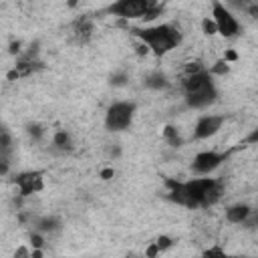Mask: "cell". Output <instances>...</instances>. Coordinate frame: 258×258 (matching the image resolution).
<instances>
[{
  "instance_id": "obj_18",
  "label": "cell",
  "mask_w": 258,
  "mask_h": 258,
  "mask_svg": "<svg viewBox=\"0 0 258 258\" xmlns=\"http://www.w3.org/2000/svg\"><path fill=\"white\" fill-rule=\"evenodd\" d=\"M200 258H234V256H230V254H228L224 248H220V246H210L208 250L202 252Z\"/></svg>"
},
{
  "instance_id": "obj_19",
  "label": "cell",
  "mask_w": 258,
  "mask_h": 258,
  "mask_svg": "<svg viewBox=\"0 0 258 258\" xmlns=\"http://www.w3.org/2000/svg\"><path fill=\"white\" fill-rule=\"evenodd\" d=\"M153 244L157 246V250H159V252H165V250H169V248L173 246V240H171L169 236H159Z\"/></svg>"
},
{
  "instance_id": "obj_8",
  "label": "cell",
  "mask_w": 258,
  "mask_h": 258,
  "mask_svg": "<svg viewBox=\"0 0 258 258\" xmlns=\"http://www.w3.org/2000/svg\"><path fill=\"white\" fill-rule=\"evenodd\" d=\"M14 185L18 187L20 196H32L38 194L44 187V171L38 169H30V171H20L18 175H14Z\"/></svg>"
},
{
  "instance_id": "obj_1",
  "label": "cell",
  "mask_w": 258,
  "mask_h": 258,
  "mask_svg": "<svg viewBox=\"0 0 258 258\" xmlns=\"http://www.w3.org/2000/svg\"><path fill=\"white\" fill-rule=\"evenodd\" d=\"M167 198L183 208H210L224 198V185L216 177H191L187 181L167 179Z\"/></svg>"
},
{
  "instance_id": "obj_9",
  "label": "cell",
  "mask_w": 258,
  "mask_h": 258,
  "mask_svg": "<svg viewBox=\"0 0 258 258\" xmlns=\"http://www.w3.org/2000/svg\"><path fill=\"white\" fill-rule=\"evenodd\" d=\"M222 125H224V115H202V117L196 121V125H194L191 137H194L196 141H200V139H210V137H214V135L222 129Z\"/></svg>"
},
{
  "instance_id": "obj_17",
  "label": "cell",
  "mask_w": 258,
  "mask_h": 258,
  "mask_svg": "<svg viewBox=\"0 0 258 258\" xmlns=\"http://www.w3.org/2000/svg\"><path fill=\"white\" fill-rule=\"evenodd\" d=\"M26 133H28V137H30L32 141H40V139L44 137L46 129H44V125H40V123H28V125H26Z\"/></svg>"
},
{
  "instance_id": "obj_27",
  "label": "cell",
  "mask_w": 258,
  "mask_h": 258,
  "mask_svg": "<svg viewBox=\"0 0 258 258\" xmlns=\"http://www.w3.org/2000/svg\"><path fill=\"white\" fill-rule=\"evenodd\" d=\"M101 175H103V179H109V177L113 175V169H105V171H103Z\"/></svg>"
},
{
  "instance_id": "obj_15",
  "label": "cell",
  "mask_w": 258,
  "mask_h": 258,
  "mask_svg": "<svg viewBox=\"0 0 258 258\" xmlns=\"http://www.w3.org/2000/svg\"><path fill=\"white\" fill-rule=\"evenodd\" d=\"M163 137H165V141H167L171 147H181V143H183L181 135L177 133V127H173V125H167V127L163 129Z\"/></svg>"
},
{
  "instance_id": "obj_20",
  "label": "cell",
  "mask_w": 258,
  "mask_h": 258,
  "mask_svg": "<svg viewBox=\"0 0 258 258\" xmlns=\"http://www.w3.org/2000/svg\"><path fill=\"white\" fill-rule=\"evenodd\" d=\"M30 246H32V250H42V248H44V236L38 234V232H32V236H30Z\"/></svg>"
},
{
  "instance_id": "obj_13",
  "label": "cell",
  "mask_w": 258,
  "mask_h": 258,
  "mask_svg": "<svg viewBox=\"0 0 258 258\" xmlns=\"http://www.w3.org/2000/svg\"><path fill=\"white\" fill-rule=\"evenodd\" d=\"M143 85H145L147 89H151V91H163V89L169 87V79H167V75L161 73V71H151V73L145 75Z\"/></svg>"
},
{
  "instance_id": "obj_4",
  "label": "cell",
  "mask_w": 258,
  "mask_h": 258,
  "mask_svg": "<svg viewBox=\"0 0 258 258\" xmlns=\"http://www.w3.org/2000/svg\"><path fill=\"white\" fill-rule=\"evenodd\" d=\"M107 12L123 20H131V18L153 20L163 12V6L153 0H117L107 6Z\"/></svg>"
},
{
  "instance_id": "obj_10",
  "label": "cell",
  "mask_w": 258,
  "mask_h": 258,
  "mask_svg": "<svg viewBox=\"0 0 258 258\" xmlns=\"http://www.w3.org/2000/svg\"><path fill=\"white\" fill-rule=\"evenodd\" d=\"M73 36H75V40H77L79 44L89 42L91 36H93V20L87 18V16L77 18V20L73 22Z\"/></svg>"
},
{
  "instance_id": "obj_14",
  "label": "cell",
  "mask_w": 258,
  "mask_h": 258,
  "mask_svg": "<svg viewBox=\"0 0 258 258\" xmlns=\"http://www.w3.org/2000/svg\"><path fill=\"white\" fill-rule=\"evenodd\" d=\"M52 145L56 149H60V151H71L73 149V137H71V133L64 131V129H58L52 135Z\"/></svg>"
},
{
  "instance_id": "obj_2",
  "label": "cell",
  "mask_w": 258,
  "mask_h": 258,
  "mask_svg": "<svg viewBox=\"0 0 258 258\" xmlns=\"http://www.w3.org/2000/svg\"><path fill=\"white\" fill-rule=\"evenodd\" d=\"M183 89V101L187 109H206L218 101V87L212 79V75L206 71L185 75L181 81Z\"/></svg>"
},
{
  "instance_id": "obj_22",
  "label": "cell",
  "mask_w": 258,
  "mask_h": 258,
  "mask_svg": "<svg viewBox=\"0 0 258 258\" xmlns=\"http://www.w3.org/2000/svg\"><path fill=\"white\" fill-rule=\"evenodd\" d=\"M125 83H127V75H125L123 71H121V73H115V75L111 77V85H113V87H123Z\"/></svg>"
},
{
  "instance_id": "obj_12",
  "label": "cell",
  "mask_w": 258,
  "mask_h": 258,
  "mask_svg": "<svg viewBox=\"0 0 258 258\" xmlns=\"http://www.w3.org/2000/svg\"><path fill=\"white\" fill-rule=\"evenodd\" d=\"M32 226H34V232L46 236V234L58 232L60 226H62V222H60L56 216H42V218H36V220L32 222Z\"/></svg>"
},
{
  "instance_id": "obj_24",
  "label": "cell",
  "mask_w": 258,
  "mask_h": 258,
  "mask_svg": "<svg viewBox=\"0 0 258 258\" xmlns=\"http://www.w3.org/2000/svg\"><path fill=\"white\" fill-rule=\"evenodd\" d=\"M10 171V161L8 157H0V175H6Z\"/></svg>"
},
{
  "instance_id": "obj_26",
  "label": "cell",
  "mask_w": 258,
  "mask_h": 258,
  "mask_svg": "<svg viewBox=\"0 0 258 258\" xmlns=\"http://www.w3.org/2000/svg\"><path fill=\"white\" fill-rule=\"evenodd\" d=\"M157 254H159V250H157V246H155V244H151V246L145 250V256H147V258H155Z\"/></svg>"
},
{
  "instance_id": "obj_21",
  "label": "cell",
  "mask_w": 258,
  "mask_h": 258,
  "mask_svg": "<svg viewBox=\"0 0 258 258\" xmlns=\"http://www.w3.org/2000/svg\"><path fill=\"white\" fill-rule=\"evenodd\" d=\"M208 73H210V75H226V73H228V62H226V60H218L214 67H210Z\"/></svg>"
},
{
  "instance_id": "obj_25",
  "label": "cell",
  "mask_w": 258,
  "mask_h": 258,
  "mask_svg": "<svg viewBox=\"0 0 258 258\" xmlns=\"http://www.w3.org/2000/svg\"><path fill=\"white\" fill-rule=\"evenodd\" d=\"M14 258H30V252L26 246H20L16 252H14Z\"/></svg>"
},
{
  "instance_id": "obj_28",
  "label": "cell",
  "mask_w": 258,
  "mask_h": 258,
  "mask_svg": "<svg viewBox=\"0 0 258 258\" xmlns=\"http://www.w3.org/2000/svg\"><path fill=\"white\" fill-rule=\"evenodd\" d=\"M127 258H129V256H127Z\"/></svg>"
},
{
  "instance_id": "obj_3",
  "label": "cell",
  "mask_w": 258,
  "mask_h": 258,
  "mask_svg": "<svg viewBox=\"0 0 258 258\" xmlns=\"http://www.w3.org/2000/svg\"><path fill=\"white\" fill-rule=\"evenodd\" d=\"M131 32L155 56H165L167 52L177 48L183 40L179 28L173 24H155V26H145V28H131Z\"/></svg>"
},
{
  "instance_id": "obj_11",
  "label": "cell",
  "mask_w": 258,
  "mask_h": 258,
  "mask_svg": "<svg viewBox=\"0 0 258 258\" xmlns=\"http://www.w3.org/2000/svg\"><path fill=\"white\" fill-rule=\"evenodd\" d=\"M252 216V208L248 204H234L226 210V220L230 224H246Z\"/></svg>"
},
{
  "instance_id": "obj_7",
  "label": "cell",
  "mask_w": 258,
  "mask_h": 258,
  "mask_svg": "<svg viewBox=\"0 0 258 258\" xmlns=\"http://www.w3.org/2000/svg\"><path fill=\"white\" fill-rule=\"evenodd\" d=\"M212 22L216 26V32H220L224 38H234L240 34V22L222 2L212 4Z\"/></svg>"
},
{
  "instance_id": "obj_5",
  "label": "cell",
  "mask_w": 258,
  "mask_h": 258,
  "mask_svg": "<svg viewBox=\"0 0 258 258\" xmlns=\"http://www.w3.org/2000/svg\"><path fill=\"white\" fill-rule=\"evenodd\" d=\"M135 111H137V105L133 101H115L107 109V113H105V127H107V131L119 133V131L129 129L131 123H133Z\"/></svg>"
},
{
  "instance_id": "obj_23",
  "label": "cell",
  "mask_w": 258,
  "mask_h": 258,
  "mask_svg": "<svg viewBox=\"0 0 258 258\" xmlns=\"http://www.w3.org/2000/svg\"><path fill=\"white\" fill-rule=\"evenodd\" d=\"M202 26H204V32H206V34H216V26H214V22H212L210 18H204Z\"/></svg>"
},
{
  "instance_id": "obj_16",
  "label": "cell",
  "mask_w": 258,
  "mask_h": 258,
  "mask_svg": "<svg viewBox=\"0 0 258 258\" xmlns=\"http://www.w3.org/2000/svg\"><path fill=\"white\" fill-rule=\"evenodd\" d=\"M10 151H12V135L4 127H0V157H8Z\"/></svg>"
},
{
  "instance_id": "obj_6",
  "label": "cell",
  "mask_w": 258,
  "mask_h": 258,
  "mask_svg": "<svg viewBox=\"0 0 258 258\" xmlns=\"http://www.w3.org/2000/svg\"><path fill=\"white\" fill-rule=\"evenodd\" d=\"M230 157L228 151H216V149H206V151H200L194 155L191 159V171L198 175V177H204V175H210L212 171H216L226 159Z\"/></svg>"
}]
</instances>
